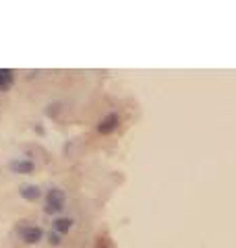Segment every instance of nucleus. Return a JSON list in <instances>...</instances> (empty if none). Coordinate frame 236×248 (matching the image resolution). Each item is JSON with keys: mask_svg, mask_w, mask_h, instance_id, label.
Instances as JSON below:
<instances>
[{"mask_svg": "<svg viewBox=\"0 0 236 248\" xmlns=\"http://www.w3.org/2000/svg\"><path fill=\"white\" fill-rule=\"evenodd\" d=\"M64 190H60V188H52L48 190V195H46V207H44V211L46 213H60L64 209Z\"/></svg>", "mask_w": 236, "mask_h": 248, "instance_id": "obj_1", "label": "nucleus"}, {"mask_svg": "<svg viewBox=\"0 0 236 248\" xmlns=\"http://www.w3.org/2000/svg\"><path fill=\"white\" fill-rule=\"evenodd\" d=\"M19 234L27 244H37L44 238V230L37 228V226H25V228L19 230Z\"/></svg>", "mask_w": 236, "mask_h": 248, "instance_id": "obj_2", "label": "nucleus"}, {"mask_svg": "<svg viewBox=\"0 0 236 248\" xmlns=\"http://www.w3.org/2000/svg\"><path fill=\"white\" fill-rule=\"evenodd\" d=\"M118 122H120L118 114H108L106 118L100 120V124H97V133L100 135H110L112 130L118 128Z\"/></svg>", "mask_w": 236, "mask_h": 248, "instance_id": "obj_3", "label": "nucleus"}, {"mask_svg": "<svg viewBox=\"0 0 236 248\" xmlns=\"http://www.w3.org/2000/svg\"><path fill=\"white\" fill-rule=\"evenodd\" d=\"M9 170L15 174H33L35 164L29 159H13V161H9Z\"/></svg>", "mask_w": 236, "mask_h": 248, "instance_id": "obj_4", "label": "nucleus"}, {"mask_svg": "<svg viewBox=\"0 0 236 248\" xmlns=\"http://www.w3.org/2000/svg\"><path fill=\"white\" fill-rule=\"evenodd\" d=\"M19 195L25 201H31V203H33V201L42 199V190H40V186H35V184H27V186H21Z\"/></svg>", "mask_w": 236, "mask_h": 248, "instance_id": "obj_5", "label": "nucleus"}, {"mask_svg": "<svg viewBox=\"0 0 236 248\" xmlns=\"http://www.w3.org/2000/svg\"><path fill=\"white\" fill-rule=\"evenodd\" d=\"M52 228H54L56 234L63 236L73 228V219H68V217H56V219L52 221Z\"/></svg>", "mask_w": 236, "mask_h": 248, "instance_id": "obj_6", "label": "nucleus"}, {"mask_svg": "<svg viewBox=\"0 0 236 248\" xmlns=\"http://www.w3.org/2000/svg\"><path fill=\"white\" fill-rule=\"evenodd\" d=\"M13 79H15V73L11 68H0V91L9 89L13 85Z\"/></svg>", "mask_w": 236, "mask_h": 248, "instance_id": "obj_7", "label": "nucleus"}, {"mask_svg": "<svg viewBox=\"0 0 236 248\" xmlns=\"http://www.w3.org/2000/svg\"><path fill=\"white\" fill-rule=\"evenodd\" d=\"M48 240H50V244H52V246H58L60 242H63V240H60V234H56L54 230H52L50 234H48Z\"/></svg>", "mask_w": 236, "mask_h": 248, "instance_id": "obj_8", "label": "nucleus"}]
</instances>
